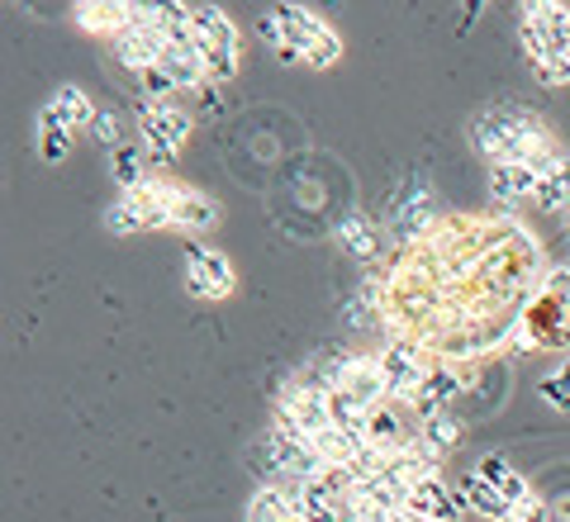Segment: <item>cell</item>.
I'll list each match as a JSON object with an SVG mask.
<instances>
[{"label":"cell","mask_w":570,"mask_h":522,"mask_svg":"<svg viewBox=\"0 0 570 522\" xmlns=\"http://www.w3.org/2000/svg\"><path fill=\"white\" fill-rule=\"evenodd\" d=\"M419 442H428L433 452L448 461L456 446H461V418L452 408H442V413H433V418H419Z\"/></svg>","instance_id":"cell-21"},{"label":"cell","mask_w":570,"mask_h":522,"mask_svg":"<svg viewBox=\"0 0 570 522\" xmlns=\"http://www.w3.org/2000/svg\"><path fill=\"white\" fill-rule=\"evenodd\" d=\"M138 129H142V152H148V161L153 167H167V161L186 148L190 115L176 100H142L138 105Z\"/></svg>","instance_id":"cell-6"},{"label":"cell","mask_w":570,"mask_h":522,"mask_svg":"<svg viewBox=\"0 0 570 522\" xmlns=\"http://www.w3.org/2000/svg\"><path fill=\"white\" fill-rule=\"evenodd\" d=\"M33 129H39V157L48 161V167H52V161H67V152H71V138H77V134H71L67 124L52 119L48 105L39 110V119H33Z\"/></svg>","instance_id":"cell-22"},{"label":"cell","mask_w":570,"mask_h":522,"mask_svg":"<svg viewBox=\"0 0 570 522\" xmlns=\"http://www.w3.org/2000/svg\"><path fill=\"white\" fill-rule=\"evenodd\" d=\"M404 513L419 518V522H466V503H461V494L438 475V480H419L414 484Z\"/></svg>","instance_id":"cell-9"},{"label":"cell","mask_w":570,"mask_h":522,"mask_svg":"<svg viewBox=\"0 0 570 522\" xmlns=\"http://www.w3.org/2000/svg\"><path fill=\"white\" fill-rule=\"evenodd\" d=\"M381 371H385V385H390V404H414V394L423 390L428 371H433V362H428V352H419L409 337H395L390 347L381 352Z\"/></svg>","instance_id":"cell-7"},{"label":"cell","mask_w":570,"mask_h":522,"mask_svg":"<svg viewBox=\"0 0 570 522\" xmlns=\"http://www.w3.org/2000/svg\"><path fill=\"white\" fill-rule=\"evenodd\" d=\"M542 400L557 404V408H570V366L557 371V375H547V381H542Z\"/></svg>","instance_id":"cell-26"},{"label":"cell","mask_w":570,"mask_h":522,"mask_svg":"<svg viewBox=\"0 0 570 522\" xmlns=\"http://www.w3.org/2000/svg\"><path fill=\"white\" fill-rule=\"evenodd\" d=\"M461 503H466V513H480L490 522H523V509H513L504 494H494L490 484L475 475H466V484H461Z\"/></svg>","instance_id":"cell-19"},{"label":"cell","mask_w":570,"mask_h":522,"mask_svg":"<svg viewBox=\"0 0 570 522\" xmlns=\"http://www.w3.org/2000/svg\"><path fill=\"white\" fill-rule=\"evenodd\" d=\"M337 238H343V247L352 252L356 262H371V257H376V233H371V224L356 219V214H352V219H343Z\"/></svg>","instance_id":"cell-24"},{"label":"cell","mask_w":570,"mask_h":522,"mask_svg":"<svg viewBox=\"0 0 570 522\" xmlns=\"http://www.w3.org/2000/svg\"><path fill=\"white\" fill-rule=\"evenodd\" d=\"M471 475H475V480H485L494 494H504V499L513 503V509H532V503H542V499H538V490L528 484V475L513 471V465H509L504 456H480Z\"/></svg>","instance_id":"cell-14"},{"label":"cell","mask_w":570,"mask_h":522,"mask_svg":"<svg viewBox=\"0 0 570 522\" xmlns=\"http://www.w3.org/2000/svg\"><path fill=\"white\" fill-rule=\"evenodd\" d=\"M77 24L86 33H105V39H119V33H129L138 24L142 6H129V0H81L77 10Z\"/></svg>","instance_id":"cell-12"},{"label":"cell","mask_w":570,"mask_h":522,"mask_svg":"<svg viewBox=\"0 0 570 522\" xmlns=\"http://www.w3.org/2000/svg\"><path fill=\"white\" fill-rule=\"evenodd\" d=\"M262 39L276 48L281 62H305L314 71L333 67L343 58V39H337V29L328 20H318L309 6H272L262 14Z\"/></svg>","instance_id":"cell-2"},{"label":"cell","mask_w":570,"mask_h":522,"mask_svg":"<svg viewBox=\"0 0 570 522\" xmlns=\"http://www.w3.org/2000/svg\"><path fill=\"white\" fill-rule=\"evenodd\" d=\"M167 200H171V228L209 233L214 224H219V205H214L205 190L176 181V176H167Z\"/></svg>","instance_id":"cell-10"},{"label":"cell","mask_w":570,"mask_h":522,"mask_svg":"<svg viewBox=\"0 0 570 522\" xmlns=\"http://www.w3.org/2000/svg\"><path fill=\"white\" fill-rule=\"evenodd\" d=\"M163 52H167V39L157 33L153 24H148V14H138V24L129 29V33H119L115 39V58L129 67V71H153L157 62H163Z\"/></svg>","instance_id":"cell-13"},{"label":"cell","mask_w":570,"mask_h":522,"mask_svg":"<svg viewBox=\"0 0 570 522\" xmlns=\"http://www.w3.org/2000/svg\"><path fill=\"white\" fill-rule=\"evenodd\" d=\"M343 394H352L362 408H385L390 404V385H385V371H381V356H362L352 352L347 356V375H343Z\"/></svg>","instance_id":"cell-11"},{"label":"cell","mask_w":570,"mask_h":522,"mask_svg":"<svg viewBox=\"0 0 570 522\" xmlns=\"http://www.w3.org/2000/svg\"><path fill=\"white\" fill-rule=\"evenodd\" d=\"M171 77V86L176 91H200V86L209 81V67H205V58H200V48H195V39H186V43H167V52H163V62H157Z\"/></svg>","instance_id":"cell-18"},{"label":"cell","mask_w":570,"mask_h":522,"mask_svg":"<svg viewBox=\"0 0 570 522\" xmlns=\"http://www.w3.org/2000/svg\"><path fill=\"white\" fill-rule=\"evenodd\" d=\"M433 224H438V200H428L423 190H409L404 200H395V209H390V228H395L400 243L428 238V228Z\"/></svg>","instance_id":"cell-17"},{"label":"cell","mask_w":570,"mask_h":522,"mask_svg":"<svg viewBox=\"0 0 570 522\" xmlns=\"http://www.w3.org/2000/svg\"><path fill=\"white\" fill-rule=\"evenodd\" d=\"M190 39L209 67V81H228L238 71V29L219 6H190Z\"/></svg>","instance_id":"cell-5"},{"label":"cell","mask_w":570,"mask_h":522,"mask_svg":"<svg viewBox=\"0 0 570 522\" xmlns=\"http://www.w3.org/2000/svg\"><path fill=\"white\" fill-rule=\"evenodd\" d=\"M153 161H148V152L142 148H129V142H124V148L115 152V181H119V190H142L153 181Z\"/></svg>","instance_id":"cell-23"},{"label":"cell","mask_w":570,"mask_h":522,"mask_svg":"<svg viewBox=\"0 0 570 522\" xmlns=\"http://www.w3.org/2000/svg\"><path fill=\"white\" fill-rule=\"evenodd\" d=\"M547 290L557 295V299H566V304H570V266H557V272L547 276Z\"/></svg>","instance_id":"cell-27"},{"label":"cell","mask_w":570,"mask_h":522,"mask_svg":"<svg viewBox=\"0 0 570 522\" xmlns=\"http://www.w3.org/2000/svg\"><path fill=\"white\" fill-rule=\"evenodd\" d=\"M91 134L105 142V148H115V152L124 148V129H119V115L115 110H100L96 124H91Z\"/></svg>","instance_id":"cell-25"},{"label":"cell","mask_w":570,"mask_h":522,"mask_svg":"<svg viewBox=\"0 0 570 522\" xmlns=\"http://www.w3.org/2000/svg\"><path fill=\"white\" fill-rule=\"evenodd\" d=\"M105 228L129 238V233L171 228V200H167V176L157 171L142 190H119V200L105 209Z\"/></svg>","instance_id":"cell-4"},{"label":"cell","mask_w":570,"mask_h":522,"mask_svg":"<svg viewBox=\"0 0 570 522\" xmlns=\"http://www.w3.org/2000/svg\"><path fill=\"white\" fill-rule=\"evenodd\" d=\"M519 43L528 67L542 86H570V6L561 0H532L523 6Z\"/></svg>","instance_id":"cell-3"},{"label":"cell","mask_w":570,"mask_h":522,"mask_svg":"<svg viewBox=\"0 0 570 522\" xmlns=\"http://www.w3.org/2000/svg\"><path fill=\"white\" fill-rule=\"evenodd\" d=\"M48 110H52V119L58 124H67L71 134H81V129H91L96 124V105H91V96L81 91V86H58V91H52V100H48Z\"/></svg>","instance_id":"cell-20"},{"label":"cell","mask_w":570,"mask_h":522,"mask_svg":"<svg viewBox=\"0 0 570 522\" xmlns=\"http://www.w3.org/2000/svg\"><path fill=\"white\" fill-rule=\"evenodd\" d=\"M234 285H238L234 262L219 247H205V243L186 247V290L195 299H224V295H234Z\"/></svg>","instance_id":"cell-8"},{"label":"cell","mask_w":570,"mask_h":522,"mask_svg":"<svg viewBox=\"0 0 570 522\" xmlns=\"http://www.w3.org/2000/svg\"><path fill=\"white\" fill-rule=\"evenodd\" d=\"M471 148L499 167V161H513V167H538L547 152H557L561 142L551 138L547 124L523 110V105H494V110H480L471 119Z\"/></svg>","instance_id":"cell-1"},{"label":"cell","mask_w":570,"mask_h":522,"mask_svg":"<svg viewBox=\"0 0 570 522\" xmlns=\"http://www.w3.org/2000/svg\"><path fill=\"white\" fill-rule=\"evenodd\" d=\"M485 186H490V200L494 205H523V200L538 205V171H532V167L499 161V167L485 171Z\"/></svg>","instance_id":"cell-16"},{"label":"cell","mask_w":570,"mask_h":522,"mask_svg":"<svg viewBox=\"0 0 570 522\" xmlns=\"http://www.w3.org/2000/svg\"><path fill=\"white\" fill-rule=\"evenodd\" d=\"M243 522H305L299 518V490L295 484H257L243 509Z\"/></svg>","instance_id":"cell-15"}]
</instances>
